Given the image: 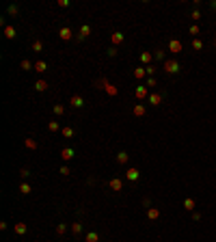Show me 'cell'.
<instances>
[{
	"label": "cell",
	"instance_id": "cell-36",
	"mask_svg": "<svg viewBox=\"0 0 216 242\" xmlns=\"http://www.w3.org/2000/svg\"><path fill=\"white\" fill-rule=\"evenodd\" d=\"M145 87H147V89H151V87H156V80H154V78H149V80L145 82Z\"/></svg>",
	"mask_w": 216,
	"mask_h": 242
},
{
	"label": "cell",
	"instance_id": "cell-28",
	"mask_svg": "<svg viewBox=\"0 0 216 242\" xmlns=\"http://www.w3.org/2000/svg\"><path fill=\"white\" fill-rule=\"evenodd\" d=\"M71 231H74V233L78 236V233L82 231V225H80V223H74V225H71Z\"/></svg>",
	"mask_w": 216,
	"mask_h": 242
},
{
	"label": "cell",
	"instance_id": "cell-33",
	"mask_svg": "<svg viewBox=\"0 0 216 242\" xmlns=\"http://www.w3.org/2000/svg\"><path fill=\"white\" fill-rule=\"evenodd\" d=\"M48 128H50L52 132H56V130H58V123H56V121H50V123H48Z\"/></svg>",
	"mask_w": 216,
	"mask_h": 242
},
{
	"label": "cell",
	"instance_id": "cell-11",
	"mask_svg": "<svg viewBox=\"0 0 216 242\" xmlns=\"http://www.w3.org/2000/svg\"><path fill=\"white\" fill-rule=\"evenodd\" d=\"M46 69H48V63H46V61H37V63H35V71L43 74Z\"/></svg>",
	"mask_w": 216,
	"mask_h": 242
},
{
	"label": "cell",
	"instance_id": "cell-7",
	"mask_svg": "<svg viewBox=\"0 0 216 242\" xmlns=\"http://www.w3.org/2000/svg\"><path fill=\"white\" fill-rule=\"evenodd\" d=\"M69 104H71L74 108H82V106H84V99H82V95H74V97L69 99Z\"/></svg>",
	"mask_w": 216,
	"mask_h": 242
},
{
	"label": "cell",
	"instance_id": "cell-16",
	"mask_svg": "<svg viewBox=\"0 0 216 242\" xmlns=\"http://www.w3.org/2000/svg\"><path fill=\"white\" fill-rule=\"evenodd\" d=\"M13 229H15V233H20V236H22V233H26V231H28V227H26V225H24V223H18V225H13Z\"/></svg>",
	"mask_w": 216,
	"mask_h": 242
},
{
	"label": "cell",
	"instance_id": "cell-40",
	"mask_svg": "<svg viewBox=\"0 0 216 242\" xmlns=\"http://www.w3.org/2000/svg\"><path fill=\"white\" fill-rule=\"evenodd\" d=\"M212 9H216V0H214V2H212Z\"/></svg>",
	"mask_w": 216,
	"mask_h": 242
},
{
	"label": "cell",
	"instance_id": "cell-27",
	"mask_svg": "<svg viewBox=\"0 0 216 242\" xmlns=\"http://www.w3.org/2000/svg\"><path fill=\"white\" fill-rule=\"evenodd\" d=\"M20 192H22V195H28V192H30V186H28V184L24 182V184L20 186Z\"/></svg>",
	"mask_w": 216,
	"mask_h": 242
},
{
	"label": "cell",
	"instance_id": "cell-18",
	"mask_svg": "<svg viewBox=\"0 0 216 242\" xmlns=\"http://www.w3.org/2000/svg\"><path fill=\"white\" fill-rule=\"evenodd\" d=\"M5 37H7V39H15V28L7 26V28H5Z\"/></svg>",
	"mask_w": 216,
	"mask_h": 242
},
{
	"label": "cell",
	"instance_id": "cell-21",
	"mask_svg": "<svg viewBox=\"0 0 216 242\" xmlns=\"http://www.w3.org/2000/svg\"><path fill=\"white\" fill-rule=\"evenodd\" d=\"M145 74H147V69H145V67H136V69H134V78H143Z\"/></svg>",
	"mask_w": 216,
	"mask_h": 242
},
{
	"label": "cell",
	"instance_id": "cell-12",
	"mask_svg": "<svg viewBox=\"0 0 216 242\" xmlns=\"http://www.w3.org/2000/svg\"><path fill=\"white\" fill-rule=\"evenodd\" d=\"M110 188H113V190H117V192H119V190H121V188H123V182H121V179H117V177H115V179H110Z\"/></svg>",
	"mask_w": 216,
	"mask_h": 242
},
{
	"label": "cell",
	"instance_id": "cell-5",
	"mask_svg": "<svg viewBox=\"0 0 216 242\" xmlns=\"http://www.w3.org/2000/svg\"><path fill=\"white\" fill-rule=\"evenodd\" d=\"M149 104L151 106H160L162 104V93H149Z\"/></svg>",
	"mask_w": 216,
	"mask_h": 242
},
{
	"label": "cell",
	"instance_id": "cell-26",
	"mask_svg": "<svg viewBox=\"0 0 216 242\" xmlns=\"http://www.w3.org/2000/svg\"><path fill=\"white\" fill-rule=\"evenodd\" d=\"M24 145H26L28 149H37V143H35L33 139H26V143H24Z\"/></svg>",
	"mask_w": 216,
	"mask_h": 242
},
{
	"label": "cell",
	"instance_id": "cell-30",
	"mask_svg": "<svg viewBox=\"0 0 216 242\" xmlns=\"http://www.w3.org/2000/svg\"><path fill=\"white\" fill-rule=\"evenodd\" d=\"M154 56H156L158 61H164V50H156V52H154Z\"/></svg>",
	"mask_w": 216,
	"mask_h": 242
},
{
	"label": "cell",
	"instance_id": "cell-35",
	"mask_svg": "<svg viewBox=\"0 0 216 242\" xmlns=\"http://www.w3.org/2000/svg\"><path fill=\"white\" fill-rule=\"evenodd\" d=\"M199 33H201L199 26H190V35H199Z\"/></svg>",
	"mask_w": 216,
	"mask_h": 242
},
{
	"label": "cell",
	"instance_id": "cell-3",
	"mask_svg": "<svg viewBox=\"0 0 216 242\" xmlns=\"http://www.w3.org/2000/svg\"><path fill=\"white\" fill-rule=\"evenodd\" d=\"M89 35H91V26H89V24H82V26H80V33H78V39L82 41V39H86Z\"/></svg>",
	"mask_w": 216,
	"mask_h": 242
},
{
	"label": "cell",
	"instance_id": "cell-15",
	"mask_svg": "<svg viewBox=\"0 0 216 242\" xmlns=\"http://www.w3.org/2000/svg\"><path fill=\"white\" fill-rule=\"evenodd\" d=\"M74 158V147H65L63 149V160H71Z\"/></svg>",
	"mask_w": 216,
	"mask_h": 242
},
{
	"label": "cell",
	"instance_id": "cell-39",
	"mask_svg": "<svg viewBox=\"0 0 216 242\" xmlns=\"http://www.w3.org/2000/svg\"><path fill=\"white\" fill-rule=\"evenodd\" d=\"M145 69H147V74H149V76H151V74H154V71H156V67H154V65H147V67H145Z\"/></svg>",
	"mask_w": 216,
	"mask_h": 242
},
{
	"label": "cell",
	"instance_id": "cell-9",
	"mask_svg": "<svg viewBox=\"0 0 216 242\" xmlns=\"http://www.w3.org/2000/svg\"><path fill=\"white\" fill-rule=\"evenodd\" d=\"M158 216H160V210H158V208H149V210H147V218H149V220H156Z\"/></svg>",
	"mask_w": 216,
	"mask_h": 242
},
{
	"label": "cell",
	"instance_id": "cell-17",
	"mask_svg": "<svg viewBox=\"0 0 216 242\" xmlns=\"http://www.w3.org/2000/svg\"><path fill=\"white\" fill-rule=\"evenodd\" d=\"M128 158H130V156H128L126 151H119V154H117V162H119V164H126Z\"/></svg>",
	"mask_w": 216,
	"mask_h": 242
},
{
	"label": "cell",
	"instance_id": "cell-13",
	"mask_svg": "<svg viewBox=\"0 0 216 242\" xmlns=\"http://www.w3.org/2000/svg\"><path fill=\"white\" fill-rule=\"evenodd\" d=\"M84 242H99V233H97V231H89Z\"/></svg>",
	"mask_w": 216,
	"mask_h": 242
},
{
	"label": "cell",
	"instance_id": "cell-1",
	"mask_svg": "<svg viewBox=\"0 0 216 242\" xmlns=\"http://www.w3.org/2000/svg\"><path fill=\"white\" fill-rule=\"evenodd\" d=\"M162 69H164L166 74H171V76H177V74H179V69H182V65H179L177 61H173V58H169V61H164V65H162Z\"/></svg>",
	"mask_w": 216,
	"mask_h": 242
},
{
	"label": "cell",
	"instance_id": "cell-34",
	"mask_svg": "<svg viewBox=\"0 0 216 242\" xmlns=\"http://www.w3.org/2000/svg\"><path fill=\"white\" fill-rule=\"evenodd\" d=\"M65 229H67V225H58V227H56V233H58V236H63V233H65Z\"/></svg>",
	"mask_w": 216,
	"mask_h": 242
},
{
	"label": "cell",
	"instance_id": "cell-4",
	"mask_svg": "<svg viewBox=\"0 0 216 242\" xmlns=\"http://www.w3.org/2000/svg\"><path fill=\"white\" fill-rule=\"evenodd\" d=\"M58 37H61L63 41H69V39H71V28H69V26H63V28L58 30Z\"/></svg>",
	"mask_w": 216,
	"mask_h": 242
},
{
	"label": "cell",
	"instance_id": "cell-23",
	"mask_svg": "<svg viewBox=\"0 0 216 242\" xmlns=\"http://www.w3.org/2000/svg\"><path fill=\"white\" fill-rule=\"evenodd\" d=\"M141 61L147 63V65H151V54H149V52H143V54H141Z\"/></svg>",
	"mask_w": 216,
	"mask_h": 242
},
{
	"label": "cell",
	"instance_id": "cell-20",
	"mask_svg": "<svg viewBox=\"0 0 216 242\" xmlns=\"http://www.w3.org/2000/svg\"><path fill=\"white\" fill-rule=\"evenodd\" d=\"M20 67H22V69H24V71H28V69H30V67H35V65H33V63H30V61H28V58H24V61H22V63H20Z\"/></svg>",
	"mask_w": 216,
	"mask_h": 242
},
{
	"label": "cell",
	"instance_id": "cell-10",
	"mask_svg": "<svg viewBox=\"0 0 216 242\" xmlns=\"http://www.w3.org/2000/svg\"><path fill=\"white\" fill-rule=\"evenodd\" d=\"M110 39H113V43H115V46H121L126 37H123V33H115V35H113Z\"/></svg>",
	"mask_w": 216,
	"mask_h": 242
},
{
	"label": "cell",
	"instance_id": "cell-32",
	"mask_svg": "<svg viewBox=\"0 0 216 242\" xmlns=\"http://www.w3.org/2000/svg\"><path fill=\"white\" fill-rule=\"evenodd\" d=\"M106 91H108V95H117V89L113 84H106Z\"/></svg>",
	"mask_w": 216,
	"mask_h": 242
},
{
	"label": "cell",
	"instance_id": "cell-19",
	"mask_svg": "<svg viewBox=\"0 0 216 242\" xmlns=\"http://www.w3.org/2000/svg\"><path fill=\"white\" fill-rule=\"evenodd\" d=\"M35 89H37V91H46V89H48V82H46V80H37V82H35Z\"/></svg>",
	"mask_w": 216,
	"mask_h": 242
},
{
	"label": "cell",
	"instance_id": "cell-14",
	"mask_svg": "<svg viewBox=\"0 0 216 242\" xmlns=\"http://www.w3.org/2000/svg\"><path fill=\"white\" fill-rule=\"evenodd\" d=\"M145 115V106L143 104H134V117H143Z\"/></svg>",
	"mask_w": 216,
	"mask_h": 242
},
{
	"label": "cell",
	"instance_id": "cell-41",
	"mask_svg": "<svg viewBox=\"0 0 216 242\" xmlns=\"http://www.w3.org/2000/svg\"><path fill=\"white\" fill-rule=\"evenodd\" d=\"M214 48H216V39H214Z\"/></svg>",
	"mask_w": 216,
	"mask_h": 242
},
{
	"label": "cell",
	"instance_id": "cell-22",
	"mask_svg": "<svg viewBox=\"0 0 216 242\" xmlns=\"http://www.w3.org/2000/svg\"><path fill=\"white\" fill-rule=\"evenodd\" d=\"M184 208H186V210H194V199H190V197L184 199Z\"/></svg>",
	"mask_w": 216,
	"mask_h": 242
},
{
	"label": "cell",
	"instance_id": "cell-6",
	"mask_svg": "<svg viewBox=\"0 0 216 242\" xmlns=\"http://www.w3.org/2000/svg\"><path fill=\"white\" fill-rule=\"evenodd\" d=\"M126 177H128L130 182H138L141 173H138V169H128V171H126Z\"/></svg>",
	"mask_w": 216,
	"mask_h": 242
},
{
	"label": "cell",
	"instance_id": "cell-38",
	"mask_svg": "<svg viewBox=\"0 0 216 242\" xmlns=\"http://www.w3.org/2000/svg\"><path fill=\"white\" fill-rule=\"evenodd\" d=\"M20 175H22V177H24V179H26V177H28V175H30V171H28V169H22V171H20Z\"/></svg>",
	"mask_w": 216,
	"mask_h": 242
},
{
	"label": "cell",
	"instance_id": "cell-37",
	"mask_svg": "<svg viewBox=\"0 0 216 242\" xmlns=\"http://www.w3.org/2000/svg\"><path fill=\"white\" fill-rule=\"evenodd\" d=\"M199 18H201V11L194 9V11H192V20H199Z\"/></svg>",
	"mask_w": 216,
	"mask_h": 242
},
{
	"label": "cell",
	"instance_id": "cell-31",
	"mask_svg": "<svg viewBox=\"0 0 216 242\" xmlns=\"http://www.w3.org/2000/svg\"><path fill=\"white\" fill-rule=\"evenodd\" d=\"M54 112H56V115H63V112H65V106H63V104H56V106H54Z\"/></svg>",
	"mask_w": 216,
	"mask_h": 242
},
{
	"label": "cell",
	"instance_id": "cell-24",
	"mask_svg": "<svg viewBox=\"0 0 216 242\" xmlns=\"http://www.w3.org/2000/svg\"><path fill=\"white\" fill-rule=\"evenodd\" d=\"M201 48H203V41L201 39H194L192 41V50H201Z\"/></svg>",
	"mask_w": 216,
	"mask_h": 242
},
{
	"label": "cell",
	"instance_id": "cell-2",
	"mask_svg": "<svg viewBox=\"0 0 216 242\" xmlns=\"http://www.w3.org/2000/svg\"><path fill=\"white\" fill-rule=\"evenodd\" d=\"M182 50H184V46H182L179 39H171V41H169V52L177 54V52H182Z\"/></svg>",
	"mask_w": 216,
	"mask_h": 242
},
{
	"label": "cell",
	"instance_id": "cell-29",
	"mask_svg": "<svg viewBox=\"0 0 216 242\" xmlns=\"http://www.w3.org/2000/svg\"><path fill=\"white\" fill-rule=\"evenodd\" d=\"M33 50H35V52H41V50H43V43H41V41H35V43H33Z\"/></svg>",
	"mask_w": 216,
	"mask_h": 242
},
{
	"label": "cell",
	"instance_id": "cell-8",
	"mask_svg": "<svg viewBox=\"0 0 216 242\" xmlns=\"http://www.w3.org/2000/svg\"><path fill=\"white\" fill-rule=\"evenodd\" d=\"M147 91H149V89H147L145 84H141V87H136V97H138V99H143V97H147Z\"/></svg>",
	"mask_w": 216,
	"mask_h": 242
},
{
	"label": "cell",
	"instance_id": "cell-25",
	"mask_svg": "<svg viewBox=\"0 0 216 242\" xmlns=\"http://www.w3.org/2000/svg\"><path fill=\"white\" fill-rule=\"evenodd\" d=\"M61 132H63V136H67V139H71V136H74V130H71V128H63Z\"/></svg>",
	"mask_w": 216,
	"mask_h": 242
}]
</instances>
